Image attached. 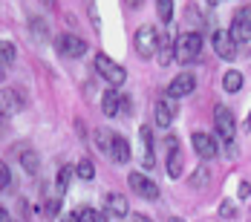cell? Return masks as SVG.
Wrapping results in <instances>:
<instances>
[{"label": "cell", "mask_w": 251, "mask_h": 222, "mask_svg": "<svg viewBox=\"0 0 251 222\" xmlns=\"http://www.w3.org/2000/svg\"><path fill=\"white\" fill-rule=\"evenodd\" d=\"M214 130H217V136L226 145L234 142V136H237V119H234V113L228 107H217L214 110Z\"/></svg>", "instance_id": "3"}, {"label": "cell", "mask_w": 251, "mask_h": 222, "mask_svg": "<svg viewBox=\"0 0 251 222\" xmlns=\"http://www.w3.org/2000/svg\"><path fill=\"white\" fill-rule=\"evenodd\" d=\"M133 47H136V55H139V58L156 55V49H159V35H156V29H153V26H142V29L136 32V38H133Z\"/></svg>", "instance_id": "5"}, {"label": "cell", "mask_w": 251, "mask_h": 222, "mask_svg": "<svg viewBox=\"0 0 251 222\" xmlns=\"http://www.w3.org/2000/svg\"><path fill=\"white\" fill-rule=\"evenodd\" d=\"M58 214H61V202H58V199L47 202V211H44V217H47V220H55Z\"/></svg>", "instance_id": "30"}, {"label": "cell", "mask_w": 251, "mask_h": 222, "mask_svg": "<svg viewBox=\"0 0 251 222\" xmlns=\"http://www.w3.org/2000/svg\"><path fill=\"white\" fill-rule=\"evenodd\" d=\"M139 142H142V165L151 171L153 165H156V159H153V136H151V127L148 124L139 127Z\"/></svg>", "instance_id": "15"}, {"label": "cell", "mask_w": 251, "mask_h": 222, "mask_svg": "<svg viewBox=\"0 0 251 222\" xmlns=\"http://www.w3.org/2000/svg\"><path fill=\"white\" fill-rule=\"evenodd\" d=\"M130 220H133V222H153L151 217H145V214H139V211H136V214H130Z\"/></svg>", "instance_id": "32"}, {"label": "cell", "mask_w": 251, "mask_h": 222, "mask_svg": "<svg viewBox=\"0 0 251 222\" xmlns=\"http://www.w3.org/2000/svg\"><path fill=\"white\" fill-rule=\"evenodd\" d=\"M107 205H110V214H116V217H127L130 214V205H127V199L122 194H110Z\"/></svg>", "instance_id": "19"}, {"label": "cell", "mask_w": 251, "mask_h": 222, "mask_svg": "<svg viewBox=\"0 0 251 222\" xmlns=\"http://www.w3.org/2000/svg\"><path fill=\"white\" fill-rule=\"evenodd\" d=\"M156 12H159L162 24H171V18H174V0H156Z\"/></svg>", "instance_id": "22"}, {"label": "cell", "mask_w": 251, "mask_h": 222, "mask_svg": "<svg viewBox=\"0 0 251 222\" xmlns=\"http://www.w3.org/2000/svg\"><path fill=\"white\" fill-rule=\"evenodd\" d=\"M32 32H35V38H38V41H50V29H47V24H44V21H41V18H32Z\"/></svg>", "instance_id": "26"}, {"label": "cell", "mask_w": 251, "mask_h": 222, "mask_svg": "<svg viewBox=\"0 0 251 222\" xmlns=\"http://www.w3.org/2000/svg\"><path fill=\"white\" fill-rule=\"evenodd\" d=\"M208 179H211V165H208V162H202L200 168L191 173V185H194V188H205V185H208Z\"/></svg>", "instance_id": "20"}, {"label": "cell", "mask_w": 251, "mask_h": 222, "mask_svg": "<svg viewBox=\"0 0 251 222\" xmlns=\"http://www.w3.org/2000/svg\"><path fill=\"white\" fill-rule=\"evenodd\" d=\"M0 116H3V113H0Z\"/></svg>", "instance_id": "40"}, {"label": "cell", "mask_w": 251, "mask_h": 222, "mask_svg": "<svg viewBox=\"0 0 251 222\" xmlns=\"http://www.w3.org/2000/svg\"><path fill=\"white\" fill-rule=\"evenodd\" d=\"M21 165H24V171H29V173H38V153L35 150H21Z\"/></svg>", "instance_id": "21"}, {"label": "cell", "mask_w": 251, "mask_h": 222, "mask_svg": "<svg viewBox=\"0 0 251 222\" xmlns=\"http://www.w3.org/2000/svg\"><path fill=\"white\" fill-rule=\"evenodd\" d=\"M75 176H78V179H87V182H90V179L96 176L93 162H87V159H84V162H78V165H75Z\"/></svg>", "instance_id": "25"}, {"label": "cell", "mask_w": 251, "mask_h": 222, "mask_svg": "<svg viewBox=\"0 0 251 222\" xmlns=\"http://www.w3.org/2000/svg\"><path fill=\"white\" fill-rule=\"evenodd\" d=\"M168 222H185V220H179V217H171V220H168Z\"/></svg>", "instance_id": "37"}, {"label": "cell", "mask_w": 251, "mask_h": 222, "mask_svg": "<svg viewBox=\"0 0 251 222\" xmlns=\"http://www.w3.org/2000/svg\"><path fill=\"white\" fill-rule=\"evenodd\" d=\"M73 173H75V168H73V165L61 168V173H58V191H67V188H70V179H73Z\"/></svg>", "instance_id": "27"}, {"label": "cell", "mask_w": 251, "mask_h": 222, "mask_svg": "<svg viewBox=\"0 0 251 222\" xmlns=\"http://www.w3.org/2000/svg\"><path fill=\"white\" fill-rule=\"evenodd\" d=\"M246 124H249V127H251V116H249V122H246Z\"/></svg>", "instance_id": "39"}, {"label": "cell", "mask_w": 251, "mask_h": 222, "mask_svg": "<svg viewBox=\"0 0 251 222\" xmlns=\"http://www.w3.org/2000/svg\"><path fill=\"white\" fill-rule=\"evenodd\" d=\"M127 185H130V191H133L136 197H142V199H159V185L153 182L151 176H145V173L133 171L130 176H127Z\"/></svg>", "instance_id": "6"}, {"label": "cell", "mask_w": 251, "mask_h": 222, "mask_svg": "<svg viewBox=\"0 0 251 222\" xmlns=\"http://www.w3.org/2000/svg\"><path fill=\"white\" fill-rule=\"evenodd\" d=\"M176 113H179V107H176V99H159L156 101V107H153V116H156V124L159 127H171L176 119Z\"/></svg>", "instance_id": "12"}, {"label": "cell", "mask_w": 251, "mask_h": 222, "mask_svg": "<svg viewBox=\"0 0 251 222\" xmlns=\"http://www.w3.org/2000/svg\"><path fill=\"white\" fill-rule=\"evenodd\" d=\"M26 107V99L21 90H0V113L3 116H12V113H21Z\"/></svg>", "instance_id": "13"}, {"label": "cell", "mask_w": 251, "mask_h": 222, "mask_svg": "<svg viewBox=\"0 0 251 222\" xmlns=\"http://www.w3.org/2000/svg\"><path fill=\"white\" fill-rule=\"evenodd\" d=\"M110 142H113V133H110V130H99V133H96V145H99L104 153H110Z\"/></svg>", "instance_id": "28"}, {"label": "cell", "mask_w": 251, "mask_h": 222, "mask_svg": "<svg viewBox=\"0 0 251 222\" xmlns=\"http://www.w3.org/2000/svg\"><path fill=\"white\" fill-rule=\"evenodd\" d=\"M78 217H81V222H107V217L101 211H96V208H81Z\"/></svg>", "instance_id": "24"}, {"label": "cell", "mask_w": 251, "mask_h": 222, "mask_svg": "<svg viewBox=\"0 0 251 222\" xmlns=\"http://www.w3.org/2000/svg\"><path fill=\"white\" fill-rule=\"evenodd\" d=\"M249 194H251V188H249V182H243V188H240V197L246 199V197H249Z\"/></svg>", "instance_id": "33"}, {"label": "cell", "mask_w": 251, "mask_h": 222, "mask_svg": "<svg viewBox=\"0 0 251 222\" xmlns=\"http://www.w3.org/2000/svg\"><path fill=\"white\" fill-rule=\"evenodd\" d=\"M12 61H15V44L0 41V70H3V67H9Z\"/></svg>", "instance_id": "23"}, {"label": "cell", "mask_w": 251, "mask_h": 222, "mask_svg": "<svg viewBox=\"0 0 251 222\" xmlns=\"http://www.w3.org/2000/svg\"><path fill=\"white\" fill-rule=\"evenodd\" d=\"M61 222H81V217H78V214H67Z\"/></svg>", "instance_id": "34"}, {"label": "cell", "mask_w": 251, "mask_h": 222, "mask_svg": "<svg viewBox=\"0 0 251 222\" xmlns=\"http://www.w3.org/2000/svg\"><path fill=\"white\" fill-rule=\"evenodd\" d=\"M0 222H12V217H9V211H6V208H0Z\"/></svg>", "instance_id": "35"}, {"label": "cell", "mask_w": 251, "mask_h": 222, "mask_svg": "<svg viewBox=\"0 0 251 222\" xmlns=\"http://www.w3.org/2000/svg\"><path fill=\"white\" fill-rule=\"evenodd\" d=\"M191 145H194V150H197V156H200V159H214V156L220 153L217 139H214V136H208V133H194V136H191Z\"/></svg>", "instance_id": "14"}, {"label": "cell", "mask_w": 251, "mask_h": 222, "mask_svg": "<svg viewBox=\"0 0 251 222\" xmlns=\"http://www.w3.org/2000/svg\"><path fill=\"white\" fill-rule=\"evenodd\" d=\"M93 67H96V73L110 84V87H122L127 81V70L122 67V64H116L110 55H104V52H99L96 55V61H93Z\"/></svg>", "instance_id": "1"}, {"label": "cell", "mask_w": 251, "mask_h": 222, "mask_svg": "<svg viewBox=\"0 0 251 222\" xmlns=\"http://www.w3.org/2000/svg\"><path fill=\"white\" fill-rule=\"evenodd\" d=\"M211 44H214V52H217L223 61H234L237 52H240V44L231 38V32H226V29H217V32L211 35Z\"/></svg>", "instance_id": "7"}, {"label": "cell", "mask_w": 251, "mask_h": 222, "mask_svg": "<svg viewBox=\"0 0 251 222\" xmlns=\"http://www.w3.org/2000/svg\"><path fill=\"white\" fill-rule=\"evenodd\" d=\"M223 90H226V93H240V90H243V73H240V70H228V73L223 75Z\"/></svg>", "instance_id": "18"}, {"label": "cell", "mask_w": 251, "mask_h": 222, "mask_svg": "<svg viewBox=\"0 0 251 222\" xmlns=\"http://www.w3.org/2000/svg\"><path fill=\"white\" fill-rule=\"evenodd\" d=\"M9 185H12V171L6 162H0V191H6Z\"/></svg>", "instance_id": "29"}, {"label": "cell", "mask_w": 251, "mask_h": 222, "mask_svg": "<svg viewBox=\"0 0 251 222\" xmlns=\"http://www.w3.org/2000/svg\"><path fill=\"white\" fill-rule=\"evenodd\" d=\"M55 49L61 52L64 58H81V55L87 52V41L78 38V35H73V32H64V35H58Z\"/></svg>", "instance_id": "8"}, {"label": "cell", "mask_w": 251, "mask_h": 222, "mask_svg": "<svg viewBox=\"0 0 251 222\" xmlns=\"http://www.w3.org/2000/svg\"><path fill=\"white\" fill-rule=\"evenodd\" d=\"M101 110H104V116H110V119H116V116H130V101H127V96L119 93V87H110V90L104 93V99H101Z\"/></svg>", "instance_id": "4"}, {"label": "cell", "mask_w": 251, "mask_h": 222, "mask_svg": "<svg viewBox=\"0 0 251 222\" xmlns=\"http://www.w3.org/2000/svg\"><path fill=\"white\" fill-rule=\"evenodd\" d=\"M127 6H130V9H139V6H142V0H125Z\"/></svg>", "instance_id": "36"}, {"label": "cell", "mask_w": 251, "mask_h": 222, "mask_svg": "<svg viewBox=\"0 0 251 222\" xmlns=\"http://www.w3.org/2000/svg\"><path fill=\"white\" fill-rule=\"evenodd\" d=\"M220 217H226V220L237 217V208H234V202H231V199H226V202L220 205Z\"/></svg>", "instance_id": "31"}, {"label": "cell", "mask_w": 251, "mask_h": 222, "mask_svg": "<svg viewBox=\"0 0 251 222\" xmlns=\"http://www.w3.org/2000/svg\"><path fill=\"white\" fill-rule=\"evenodd\" d=\"M165 150H168V176L179 179L182 176V148H179V136H168L165 139Z\"/></svg>", "instance_id": "10"}, {"label": "cell", "mask_w": 251, "mask_h": 222, "mask_svg": "<svg viewBox=\"0 0 251 222\" xmlns=\"http://www.w3.org/2000/svg\"><path fill=\"white\" fill-rule=\"evenodd\" d=\"M200 52H202V35L200 32H185V35L176 38V61H179L182 67H188L194 58H200Z\"/></svg>", "instance_id": "2"}, {"label": "cell", "mask_w": 251, "mask_h": 222, "mask_svg": "<svg viewBox=\"0 0 251 222\" xmlns=\"http://www.w3.org/2000/svg\"><path fill=\"white\" fill-rule=\"evenodd\" d=\"M110 159L119 162V165H127L130 162V145H127L125 136L113 133V142H110Z\"/></svg>", "instance_id": "16"}, {"label": "cell", "mask_w": 251, "mask_h": 222, "mask_svg": "<svg viewBox=\"0 0 251 222\" xmlns=\"http://www.w3.org/2000/svg\"><path fill=\"white\" fill-rule=\"evenodd\" d=\"M156 58H159V64L162 67H168L171 61H176V41L171 35H165L162 41H159V49H156Z\"/></svg>", "instance_id": "17"}, {"label": "cell", "mask_w": 251, "mask_h": 222, "mask_svg": "<svg viewBox=\"0 0 251 222\" xmlns=\"http://www.w3.org/2000/svg\"><path fill=\"white\" fill-rule=\"evenodd\" d=\"M44 3H47V6H55V3H58V0H44Z\"/></svg>", "instance_id": "38"}, {"label": "cell", "mask_w": 251, "mask_h": 222, "mask_svg": "<svg viewBox=\"0 0 251 222\" xmlns=\"http://www.w3.org/2000/svg\"><path fill=\"white\" fill-rule=\"evenodd\" d=\"M231 38L237 41V44H246L251 38V6H243V9H237V15H234V24H231Z\"/></svg>", "instance_id": "9"}, {"label": "cell", "mask_w": 251, "mask_h": 222, "mask_svg": "<svg viewBox=\"0 0 251 222\" xmlns=\"http://www.w3.org/2000/svg\"><path fill=\"white\" fill-rule=\"evenodd\" d=\"M194 90H197V75L194 73H179L174 81L168 84V96H171V99H185V96H191Z\"/></svg>", "instance_id": "11"}]
</instances>
